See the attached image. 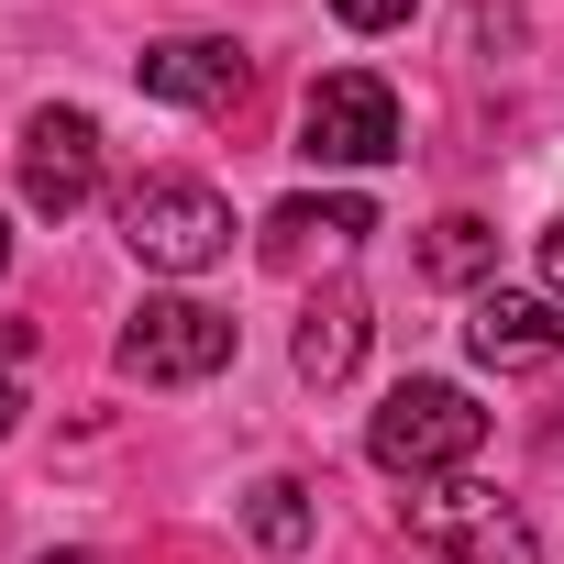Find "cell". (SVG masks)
Returning <instances> with one entry per match:
<instances>
[{"label":"cell","mask_w":564,"mask_h":564,"mask_svg":"<svg viewBox=\"0 0 564 564\" xmlns=\"http://www.w3.org/2000/svg\"><path fill=\"white\" fill-rule=\"evenodd\" d=\"M476 443H487V410H476L465 388H443V377H399V388H388V410L366 421V454H377L388 476H410V487L465 476V465H476Z\"/></svg>","instance_id":"6da1fadb"},{"label":"cell","mask_w":564,"mask_h":564,"mask_svg":"<svg viewBox=\"0 0 564 564\" xmlns=\"http://www.w3.org/2000/svg\"><path fill=\"white\" fill-rule=\"evenodd\" d=\"M122 243H133L144 276H199V265L232 254V199L210 177H144L122 199Z\"/></svg>","instance_id":"7a4b0ae2"},{"label":"cell","mask_w":564,"mask_h":564,"mask_svg":"<svg viewBox=\"0 0 564 564\" xmlns=\"http://www.w3.org/2000/svg\"><path fill=\"white\" fill-rule=\"evenodd\" d=\"M232 311H210V300H144L133 322H122V344H111V366L133 377V388H199V377H221L232 366Z\"/></svg>","instance_id":"3957f363"},{"label":"cell","mask_w":564,"mask_h":564,"mask_svg":"<svg viewBox=\"0 0 564 564\" xmlns=\"http://www.w3.org/2000/svg\"><path fill=\"white\" fill-rule=\"evenodd\" d=\"M300 155L311 166H388L399 155V89L377 67H333L300 100Z\"/></svg>","instance_id":"277c9868"},{"label":"cell","mask_w":564,"mask_h":564,"mask_svg":"<svg viewBox=\"0 0 564 564\" xmlns=\"http://www.w3.org/2000/svg\"><path fill=\"white\" fill-rule=\"evenodd\" d=\"M133 89L166 100V111H232V100L254 89V56H243L232 34H166V45L133 56Z\"/></svg>","instance_id":"5b68a950"},{"label":"cell","mask_w":564,"mask_h":564,"mask_svg":"<svg viewBox=\"0 0 564 564\" xmlns=\"http://www.w3.org/2000/svg\"><path fill=\"white\" fill-rule=\"evenodd\" d=\"M89 188H100V122L78 100H45L23 122V199L45 221H67V210H89Z\"/></svg>","instance_id":"8992f818"},{"label":"cell","mask_w":564,"mask_h":564,"mask_svg":"<svg viewBox=\"0 0 564 564\" xmlns=\"http://www.w3.org/2000/svg\"><path fill=\"white\" fill-rule=\"evenodd\" d=\"M465 355L487 366V377H531V366H553L564 355V300L542 289H487L476 311H465Z\"/></svg>","instance_id":"52a82bcc"},{"label":"cell","mask_w":564,"mask_h":564,"mask_svg":"<svg viewBox=\"0 0 564 564\" xmlns=\"http://www.w3.org/2000/svg\"><path fill=\"white\" fill-rule=\"evenodd\" d=\"M410 520L432 531V542H454L465 564H542V542H531V520L520 509H487L465 476H443V487H421L410 498Z\"/></svg>","instance_id":"ba28073f"},{"label":"cell","mask_w":564,"mask_h":564,"mask_svg":"<svg viewBox=\"0 0 564 564\" xmlns=\"http://www.w3.org/2000/svg\"><path fill=\"white\" fill-rule=\"evenodd\" d=\"M366 333H377L366 289H355V276H333V289H311V311H300V344H289V366H300L311 388H344V377L366 366Z\"/></svg>","instance_id":"9c48e42d"},{"label":"cell","mask_w":564,"mask_h":564,"mask_svg":"<svg viewBox=\"0 0 564 564\" xmlns=\"http://www.w3.org/2000/svg\"><path fill=\"white\" fill-rule=\"evenodd\" d=\"M355 232H377L366 199H289V210H265V254L276 265H300L311 243H355Z\"/></svg>","instance_id":"30bf717a"},{"label":"cell","mask_w":564,"mask_h":564,"mask_svg":"<svg viewBox=\"0 0 564 564\" xmlns=\"http://www.w3.org/2000/svg\"><path fill=\"white\" fill-rule=\"evenodd\" d=\"M243 531H254L265 553H311V487H300V476H254V487H243Z\"/></svg>","instance_id":"8fae6325"},{"label":"cell","mask_w":564,"mask_h":564,"mask_svg":"<svg viewBox=\"0 0 564 564\" xmlns=\"http://www.w3.org/2000/svg\"><path fill=\"white\" fill-rule=\"evenodd\" d=\"M421 265L443 276V289H476V276L498 265V232H487L476 210H443V221H432V243H421Z\"/></svg>","instance_id":"7c38bea8"},{"label":"cell","mask_w":564,"mask_h":564,"mask_svg":"<svg viewBox=\"0 0 564 564\" xmlns=\"http://www.w3.org/2000/svg\"><path fill=\"white\" fill-rule=\"evenodd\" d=\"M410 12H421V0H333V23H344V34H399Z\"/></svg>","instance_id":"4fadbf2b"},{"label":"cell","mask_w":564,"mask_h":564,"mask_svg":"<svg viewBox=\"0 0 564 564\" xmlns=\"http://www.w3.org/2000/svg\"><path fill=\"white\" fill-rule=\"evenodd\" d=\"M542 289H553V300H564V221H553V232H542Z\"/></svg>","instance_id":"5bb4252c"},{"label":"cell","mask_w":564,"mask_h":564,"mask_svg":"<svg viewBox=\"0 0 564 564\" xmlns=\"http://www.w3.org/2000/svg\"><path fill=\"white\" fill-rule=\"evenodd\" d=\"M12 421H23V388H12V377H0V443H12Z\"/></svg>","instance_id":"9a60e30c"},{"label":"cell","mask_w":564,"mask_h":564,"mask_svg":"<svg viewBox=\"0 0 564 564\" xmlns=\"http://www.w3.org/2000/svg\"><path fill=\"white\" fill-rule=\"evenodd\" d=\"M542 454H553V465H564V410H553V432H542Z\"/></svg>","instance_id":"2e32d148"},{"label":"cell","mask_w":564,"mask_h":564,"mask_svg":"<svg viewBox=\"0 0 564 564\" xmlns=\"http://www.w3.org/2000/svg\"><path fill=\"white\" fill-rule=\"evenodd\" d=\"M34 564H100V553H34Z\"/></svg>","instance_id":"e0dca14e"},{"label":"cell","mask_w":564,"mask_h":564,"mask_svg":"<svg viewBox=\"0 0 564 564\" xmlns=\"http://www.w3.org/2000/svg\"><path fill=\"white\" fill-rule=\"evenodd\" d=\"M0 265H12V221H0Z\"/></svg>","instance_id":"ac0fdd59"}]
</instances>
